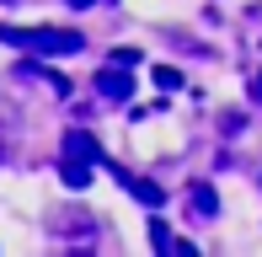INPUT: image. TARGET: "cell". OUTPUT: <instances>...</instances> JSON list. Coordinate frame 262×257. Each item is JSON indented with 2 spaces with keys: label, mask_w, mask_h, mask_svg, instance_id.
Masks as SVG:
<instances>
[{
  "label": "cell",
  "mask_w": 262,
  "mask_h": 257,
  "mask_svg": "<svg viewBox=\"0 0 262 257\" xmlns=\"http://www.w3.org/2000/svg\"><path fill=\"white\" fill-rule=\"evenodd\" d=\"M0 38L16 43V49H32V59H43V54H80L86 49V38L70 27H6L0 22Z\"/></svg>",
  "instance_id": "obj_1"
},
{
  "label": "cell",
  "mask_w": 262,
  "mask_h": 257,
  "mask_svg": "<svg viewBox=\"0 0 262 257\" xmlns=\"http://www.w3.org/2000/svg\"><path fill=\"white\" fill-rule=\"evenodd\" d=\"M97 91H102V102H128V97H134V80H128V65H107L102 75H97Z\"/></svg>",
  "instance_id": "obj_2"
},
{
  "label": "cell",
  "mask_w": 262,
  "mask_h": 257,
  "mask_svg": "<svg viewBox=\"0 0 262 257\" xmlns=\"http://www.w3.org/2000/svg\"><path fill=\"white\" fill-rule=\"evenodd\" d=\"M113 177L123 182V188L134 193V198H139V204H145V209H161V204H166L161 182H150V177H134V172H123V166H113Z\"/></svg>",
  "instance_id": "obj_3"
},
{
  "label": "cell",
  "mask_w": 262,
  "mask_h": 257,
  "mask_svg": "<svg viewBox=\"0 0 262 257\" xmlns=\"http://www.w3.org/2000/svg\"><path fill=\"white\" fill-rule=\"evenodd\" d=\"M64 156H75V161H102L97 134H91V128H70V134H64Z\"/></svg>",
  "instance_id": "obj_4"
},
{
  "label": "cell",
  "mask_w": 262,
  "mask_h": 257,
  "mask_svg": "<svg viewBox=\"0 0 262 257\" xmlns=\"http://www.w3.org/2000/svg\"><path fill=\"white\" fill-rule=\"evenodd\" d=\"M187 204H193V215H198V220L220 215V193H214L209 182H193V188H187Z\"/></svg>",
  "instance_id": "obj_5"
},
{
  "label": "cell",
  "mask_w": 262,
  "mask_h": 257,
  "mask_svg": "<svg viewBox=\"0 0 262 257\" xmlns=\"http://www.w3.org/2000/svg\"><path fill=\"white\" fill-rule=\"evenodd\" d=\"M59 172H64V182H70V188H86V182H91V161L64 156V166H59Z\"/></svg>",
  "instance_id": "obj_6"
},
{
  "label": "cell",
  "mask_w": 262,
  "mask_h": 257,
  "mask_svg": "<svg viewBox=\"0 0 262 257\" xmlns=\"http://www.w3.org/2000/svg\"><path fill=\"white\" fill-rule=\"evenodd\" d=\"M150 80H156L161 91H177V86H182V70H177V65H156V75H150Z\"/></svg>",
  "instance_id": "obj_7"
},
{
  "label": "cell",
  "mask_w": 262,
  "mask_h": 257,
  "mask_svg": "<svg viewBox=\"0 0 262 257\" xmlns=\"http://www.w3.org/2000/svg\"><path fill=\"white\" fill-rule=\"evenodd\" d=\"M150 241H156V247H177V236H171V225H166L161 215L150 220Z\"/></svg>",
  "instance_id": "obj_8"
},
{
  "label": "cell",
  "mask_w": 262,
  "mask_h": 257,
  "mask_svg": "<svg viewBox=\"0 0 262 257\" xmlns=\"http://www.w3.org/2000/svg\"><path fill=\"white\" fill-rule=\"evenodd\" d=\"M113 65H128V70H134L139 65V49H113Z\"/></svg>",
  "instance_id": "obj_9"
},
{
  "label": "cell",
  "mask_w": 262,
  "mask_h": 257,
  "mask_svg": "<svg viewBox=\"0 0 262 257\" xmlns=\"http://www.w3.org/2000/svg\"><path fill=\"white\" fill-rule=\"evenodd\" d=\"M64 6H70V11H86V6H97V0H64Z\"/></svg>",
  "instance_id": "obj_10"
},
{
  "label": "cell",
  "mask_w": 262,
  "mask_h": 257,
  "mask_svg": "<svg viewBox=\"0 0 262 257\" xmlns=\"http://www.w3.org/2000/svg\"><path fill=\"white\" fill-rule=\"evenodd\" d=\"M252 97H257V102H262V70H257V80H252Z\"/></svg>",
  "instance_id": "obj_11"
}]
</instances>
